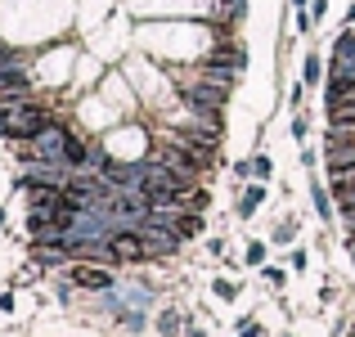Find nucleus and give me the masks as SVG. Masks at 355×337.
I'll return each instance as SVG.
<instances>
[{"label": "nucleus", "instance_id": "nucleus-8", "mask_svg": "<svg viewBox=\"0 0 355 337\" xmlns=\"http://www.w3.org/2000/svg\"><path fill=\"white\" fill-rule=\"evenodd\" d=\"M333 175V198H338V207L347 211V207H355V171H329Z\"/></svg>", "mask_w": 355, "mask_h": 337}, {"label": "nucleus", "instance_id": "nucleus-11", "mask_svg": "<svg viewBox=\"0 0 355 337\" xmlns=\"http://www.w3.org/2000/svg\"><path fill=\"white\" fill-rule=\"evenodd\" d=\"M302 77H306V86H315V81H320V59H315V54L306 59V72H302Z\"/></svg>", "mask_w": 355, "mask_h": 337}, {"label": "nucleus", "instance_id": "nucleus-12", "mask_svg": "<svg viewBox=\"0 0 355 337\" xmlns=\"http://www.w3.org/2000/svg\"><path fill=\"white\" fill-rule=\"evenodd\" d=\"M252 175H257V180H266V175H270V157H252Z\"/></svg>", "mask_w": 355, "mask_h": 337}, {"label": "nucleus", "instance_id": "nucleus-13", "mask_svg": "<svg viewBox=\"0 0 355 337\" xmlns=\"http://www.w3.org/2000/svg\"><path fill=\"white\" fill-rule=\"evenodd\" d=\"M261 261H266V248H261V243H248V266H261Z\"/></svg>", "mask_w": 355, "mask_h": 337}, {"label": "nucleus", "instance_id": "nucleus-9", "mask_svg": "<svg viewBox=\"0 0 355 337\" xmlns=\"http://www.w3.org/2000/svg\"><path fill=\"white\" fill-rule=\"evenodd\" d=\"M261 198H266V189H248V193H243V202H239V216H252V211L261 207Z\"/></svg>", "mask_w": 355, "mask_h": 337}, {"label": "nucleus", "instance_id": "nucleus-3", "mask_svg": "<svg viewBox=\"0 0 355 337\" xmlns=\"http://www.w3.org/2000/svg\"><path fill=\"white\" fill-rule=\"evenodd\" d=\"M135 230L144 234V243H148V257H171V252H175V248H180V243H184L180 234L171 230V225H153V221H139Z\"/></svg>", "mask_w": 355, "mask_h": 337}, {"label": "nucleus", "instance_id": "nucleus-16", "mask_svg": "<svg viewBox=\"0 0 355 337\" xmlns=\"http://www.w3.org/2000/svg\"><path fill=\"white\" fill-rule=\"evenodd\" d=\"M347 23H351V27H355V5H351V9H347Z\"/></svg>", "mask_w": 355, "mask_h": 337}, {"label": "nucleus", "instance_id": "nucleus-1", "mask_svg": "<svg viewBox=\"0 0 355 337\" xmlns=\"http://www.w3.org/2000/svg\"><path fill=\"white\" fill-rule=\"evenodd\" d=\"M54 108L41 104V99H18V104H0V135L9 139V144H27V139H36L41 130L54 126Z\"/></svg>", "mask_w": 355, "mask_h": 337}, {"label": "nucleus", "instance_id": "nucleus-15", "mask_svg": "<svg viewBox=\"0 0 355 337\" xmlns=\"http://www.w3.org/2000/svg\"><path fill=\"white\" fill-rule=\"evenodd\" d=\"M342 221H347V230H351V239H355V207H347V211H342Z\"/></svg>", "mask_w": 355, "mask_h": 337}, {"label": "nucleus", "instance_id": "nucleus-10", "mask_svg": "<svg viewBox=\"0 0 355 337\" xmlns=\"http://www.w3.org/2000/svg\"><path fill=\"white\" fill-rule=\"evenodd\" d=\"M311 198H315V211H320V216H333V198L320 189V184H311Z\"/></svg>", "mask_w": 355, "mask_h": 337}, {"label": "nucleus", "instance_id": "nucleus-2", "mask_svg": "<svg viewBox=\"0 0 355 337\" xmlns=\"http://www.w3.org/2000/svg\"><path fill=\"white\" fill-rule=\"evenodd\" d=\"M324 166L329 171H355V135L351 130H329V139H324Z\"/></svg>", "mask_w": 355, "mask_h": 337}, {"label": "nucleus", "instance_id": "nucleus-6", "mask_svg": "<svg viewBox=\"0 0 355 337\" xmlns=\"http://www.w3.org/2000/svg\"><path fill=\"white\" fill-rule=\"evenodd\" d=\"M72 284H77V288H90V293H104V288H113V275H108V266L77 261V266H72Z\"/></svg>", "mask_w": 355, "mask_h": 337}, {"label": "nucleus", "instance_id": "nucleus-4", "mask_svg": "<svg viewBox=\"0 0 355 337\" xmlns=\"http://www.w3.org/2000/svg\"><path fill=\"white\" fill-rule=\"evenodd\" d=\"M113 252H117V266H135V261L148 257V243H144V234H139L135 225H126V230L113 234Z\"/></svg>", "mask_w": 355, "mask_h": 337}, {"label": "nucleus", "instance_id": "nucleus-14", "mask_svg": "<svg viewBox=\"0 0 355 337\" xmlns=\"http://www.w3.org/2000/svg\"><path fill=\"white\" fill-rule=\"evenodd\" d=\"M157 329H162L166 337H171L175 329H180V324H175V311H166V315H162V320H157Z\"/></svg>", "mask_w": 355, "mask_h": 337}, {"label": "nucleus", "instance_id": "nucleus-5", "mask_svg": "<svg viewBox=\"0 0 355 337\" xmlns=\"http://www.w3.org/2000/svg\"><path fill=\"white\" fill-rule=\"evenodd\" d=\"M72 180V166L68 162H41V157H36V162H27V171H23V180L18 184H68Z\"/></svg>", "mask_w": 355, "mask_h": 337}, {"label": "nucleus", "instance_id": "nucleus-7", "mask_svg": "<svg viewBox=\"0 0 355 337\" xmlns=\"http://www.w3.org/2000/svg\"><path fill=\"white\" fill-rule=\"evenodd\" d=\"M329 108V130H351L355 135V95L338 99V104H324Z\"/></svg>", "mask_w": 355, "mask_h": 337}]
</instances>
